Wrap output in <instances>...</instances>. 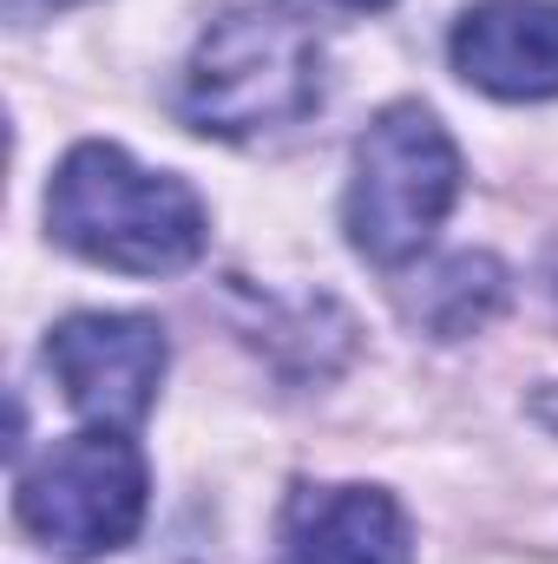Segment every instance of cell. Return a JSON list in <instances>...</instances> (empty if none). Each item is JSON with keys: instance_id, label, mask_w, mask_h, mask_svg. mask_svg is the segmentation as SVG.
I'll return each instance as SVG.
<instances>
[{"instance_id": "1", "label": "cell", "mask_w": 558, "mask_h": 564, "mask_svg": "<svg viewBox=\"0 0 558 564\" xmlns=\"http://www.w3.org/2000/svg\"><path fill=\"white\" fill-rule=\"evenodd\" d=\"M46 230L60 250L119 276H178L211 243L204 197L106 139H86L60 158L46 184Z\"/></svg>"}, {"instance_id": "2", "label": "cell", "mask_w": 558, "mask_h": 564, "mask_svg": "<svg viewBox=\"0 0 558 564\" xmlns=\"http://www.w3.org/2000/svg\"><path fill=\"white\" fill-rule=\"evenodd\" d=\"M322 106V40L289 7H230L184 66V119L211 139H270Z\"/></svg>"}, {"instance_id": "3", "label": "cell", "mask_w": 558, "mask_h": 564, "mask_svg": "<svg viewBox=\"0 0 558 564\" xmlns=\"http://www.w3.org/2000/svg\"><path fill=\"white\" fill-rule=\"evenodd\" d=\"M453 197H460V144L427 106L401 99L375 112V126L355 139L342 230L355 257H368L375 270H401L440 237Z\"/></svg>"}, {"instance_id": "4", "label": "cell", "mask_w": 558, "mask_h": 564, "mask_svg": "<svg viewBox=\"0 0 558 564\" xmlns=\"http://www.w3.org/2000/svg\"><path fill=\"white\" fill-rule=\"evenodd\" d=\"M144 506H151V466L126 440V426H86L46 446L33 466H20L13 486L20 532L66 564L126 552L144 525Z\"/></svg>"}, {"instance_id": "5", "label": "cell", "mask_w": 558, "mask_h": 564, "mask_svg": "<svg viewBox=\"0 0 558 564\" xmlns=\"http://www.w3.org/2000/svg\"><path fill=\"white\" fill-rule=\"evenodd\" d=\"M164 328L151 315H66L46 335V368L66 388L73 414L93 426H139L158 408V381H164Z\"/></svg>"}, {"instance_id": "6", "label": "cell", "mask_w": 558, "mask_h": 564, "mask_svg": "<svg viewBox=\"0 0 558 564\" xmlns=\"http://www.w3.org/2000/svg\"><path fill=\"white\" fill-rule=\"evenodd\" d=\"M453 73L506 106L558 99V0H480L453 20Z\"/></svg>"}, {"instance_id": "7", "label": "cell", "mask_w": 558, "mask_h": 564, "mask_svg": "<svg viewBox=\"0 0 558 564\" xmlns=\"http://www.w3.org/2000/svg\"><path fill=\"white\" fill-rule=\"evenodd\" d=\"M408 512L382 486H296L282 512V564H408Z\"/></svg>"}, {"instance_id": "8", "label": "cell", "mask_w": 558, "mask_h": 564, "mask_svg": "<svg viewBox=\"0 0 558 564\" xmlns=\"http://www.w3.org/2000/svg\"><path fill=\"white\" fill-rule=\"evenodd\" d=\"M401 308H408V322H420L433 341L480 335V328L506 308V270H500L486 250L447 257V263H433V270L401 295Z\"/></svg>"}, {"instance_id": "9", "label": "cell", "mask_w": 558, "mask_h": 564, "mask_svg": "<svg viewBox=\"0 0 558 564\" xmlns=\"http://www.w3.org/2000/svg\"><path fill=\"white\" fill-rule=\"evenodd\" d=\"M66 7H79V0H7V20L33 26V20H46V13H66Z\"/></svg>"}, {"instance_id": "10", "label": "cell", "mask_w": 558, "mask_h": 564, "mask_svg": "<svg viewBox=\"0 0 558 564\" xmlns=\"http://www.w3.org/2000/svg\"><path fill=\"white\" fill-rule=\"evenodd\" d=\"M533 414H539L546 426H558V388H552V394H539V408H533Z\"/></svg>"}, {"instance_id": "11", "label": "cell", "mask_w": 558, "mask_h": 564, "mask_svg": "<svg viewBox=\"0 0 558 564\" xmlns=\"http://www.w3.org/2000/svg\"><path fill=\"white\" fill-rule=\"evenodd\" d=\"M335 7H362L368 13V7H388V0H335Z\"/></svg>"}, {"instance_id": "12", "label": "cell", "mask_w": 558, "mask_h": 564, "mask_svg": "<svg viewBox=\"0 0 558 564\" xmlns=\"http://www.w3.org/2000/svg\"><path fill=\"white\" fill-rule=\"evenodd\" d=\"M552 295H558V270H552Z\"/></svg>"}]
</instances>
